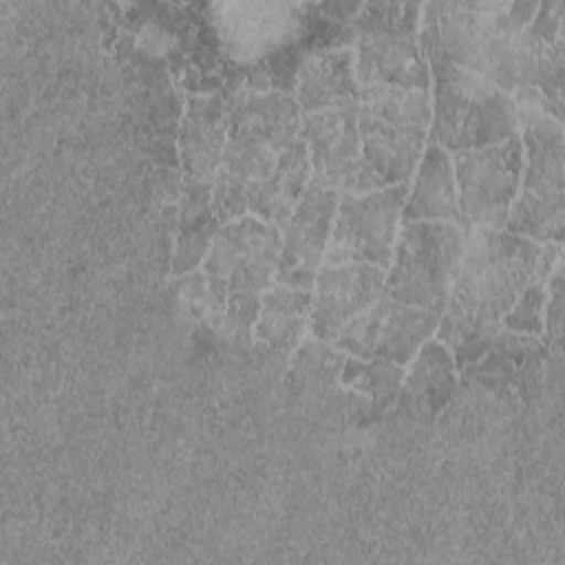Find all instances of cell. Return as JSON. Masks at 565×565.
Instances as JSON below:
<instances>
[{
  "instance_id": "cell-1",
  "label": "cell",
  "mask_w": 565,
  "mask_h": 565,
  "mask_svg": "<svg viewBox=\"0 0 565 565\" xmlns=\"http://www.w3.org/2000/svg\"><path fill=\"white\" fill-rule=\"evenodd\" d=\"M296 97L254 90L227 108V132L212 183V212L221 225L254 214L285 227L311 181Z\"/></svg>"
},
{
  "instance_id": "cell-2",
  "label": "cell",
  "mask_w": 565,
  "mask_h": 565,
  "mask_svg": "<svg viewBox=\"0 0 565 565\" xmlns=\"http://www.w3.org/2000/svg\"><path fill=\"white\" fill-rule=\"evenodd\" d=\"M459 274L437 322V338L457 353V364L494 344L503 318L536 280L541 243L497 227L466 230Z\"/></svg>"
},
{
  "instance_id": "cell-3",
  "label": "cell",
  "mask_w": 565,
  "mask_h": 565,
  "mask_svg": "<svg viewBox=\"0 0 565 565\" xmlns=\"http://www.w3.org/2000/svg\"><path fill=\"white\" fill-rule=\"evenodd\" d=\"M419 49L428 64L430 141L446 152H461L499 143L519 132L512 95L486 77L452 64L439 44L437 22L428 4L422 7Z\"/></svg>"
},
{
  "instance_id": "cell-4",
  "label": "cell",
  "mask_w": 565,
  "mask_h": 565,
  "mask_svg": "<svg viewBox=\"0 0 565 565\" xmlns=\"http://www.w3.org/2000/svg\"><path fill=\"white\" fill-rule=\"evenodd\" d=\"M282 232L254 214L221 225L203 258L210 318L236 340L249 342L260 298L274 285Z\"/></svg>"
},
{
  "instance_id": "cell-5",
  "label": "cell",
  "mask_w": 565,
  "mask_h": 565,
  "mask_svg": "<svg viewBox=\"0 0 565 565\" xmlns=\"http://www.w3.org/2000/svg\"><path fill=\"white\" fill-rule=\"evenodd\" d=\"M430 130V90L395 86L360 88L358 135L360 177L355 194L397 183L415 174Z\"/></svg>"
},
{
  "instance_id": "cell-6",
  "label": "cell",
  "mask_w": 565,
  "mask_h": 565,
  "mask_svg": "<svg viewBox=\"0 0 565 565\" xmlns=\"http://www.w3.org/2000/svg\"><path fill=\"white\" fill-rule=\"evenodd\" d=\"M422 7L413 2H369L360 7L353 18L360 88L382 84L430 90L428 64L419 49Z\"/></svg>"
},
{
  "instance_id": "cell-7",
  "label": "cell",
  "mask_w": 565,
  "mask_h": 565,
  "mask_svg": "<svg viewBox=\"0 0 565 565\" xmlns=\"http://www.w3.org/2000/svg\"><path fill=\"white\" fill-rule=\"evenodd\" d=\"M457 223H402L384 278V296L441 316L463 258Z\"/></svg>"
},
{
  "instance_id": "cell-8",
  "label": "cell",
  "mask_w": 565,
  "mask_h": 565,
  "mask_svg": "<svg viewBox=\"0 0 565 565\" xmlns=\"http://www.w3.org/2000/svg\"><path fill=\"white\" fill-rule=\"evenodd\" d=\"M523 170L521 192L505 218V232L536 243L561 245L565 225V137L563 124L541 115L523 126Z\"/></svg>"
},
{
  "instance_id": "cell-9",
  "label": "cell",
  "mask_w": 565,
  "mask_h": 565,
  "mask_svg": "<svg viewBox=\"0 0 565 565\" xmlns=\"http://www.w3.org/2000/svg\"><path fill=\"white\" fill-rule=\"evenodd\" d=\"M444 55L490 82L514 33L525 29L534 2H428Z\"/></svg>"
},
{
  "instance_id": "cell-10",
  "label": "cell",
  "mask_w": 565,
  "mask_h": 565,
  "mask_svg": "<svg viewBox=\"0 0 565 565\" xmlns=\"http://www.w3.org/2000/svg\"><path fill=\"white\" fill-rule=\"evenodd\" d=\"M452 170L457 183L459 227L503 230L521 183V135L516 132L486 148L455 152Z\"/></svg>"
},
{
  "instance_id": "cell-11",
  "label": "cell",
  "mask_w": 565,
  "mask_h": 565,
  "mask_svg": "<svg viewBox=\"0 0 565 565\" xmlns=\"http://www.w3.org/2000/svg\"><path fill=\"white\" fill-rule=\"evenodd\" d=\"M408 183L342 192L322 263H369L388 269Z\"/></svg>"
},
{
  "instance_id": "cell-12",
  "label": "cell",
  "mask_w": 565,
  "mask_h": 565,
  "mask_svg": "<svg viewBox=\"0 0 565 565\" xmlns=\"http://www.w3.org/2000/svg\"><path fill=\"white\" fill-rule=\"evenodd\" d=\"M439 316L380 296L369 309L351 318L331 342L358 360H380L406 366L419 347L437 331Z\"/></svg>"
},
{
  "instance_id": "cell-13",
  "label": "cell",
  "mask_w": 565,
  "mask_h": 565,
  "mask_svg": "<svg viewBox=\"0 0 565 565\" xmlns=\"http://www.w3.org/2000/svg\"><path fill=\"white\" fill-rule=\"evenodd\" d=\"M338 201V190L309 181L282 227V247L274 278L276 285L311 291L327 254Z\"/></svg>"
},
{
  "instance_id": "cell-14",
  "label": "cell",
  "mask_w": 565,
  "mask_h": 565,
  "mask_svg": "<svg viewBox=\"0 0 565 565\" xmlns=\"http://www.w3.org/2000/svg\"><path fill=\"white\" fill-rule=\"evenodd\" d=\"M360 102L300 117V137L311 163V181L342 192H353L362 150L358 135Z\"/></svg>"
},
{
  "instance_id": "cell-15",
  "label": "cell",
  "mask_w": 565,
  "mask_h": 565,
  "mask_svg": "<svg viewBox=\"0 0 565 565\" xmlns=\"http://www.w3.org/2000/svg\"><path fill=\"white\" fill-rule=\"evenodd\" d=\"M386 269L369 263H322L311 287L309 335L333 342L338 331L384 294Z\"/></svg>"
},
{
  "instance_id": "cell-16",
  "label": "cell",
  "mask_w": 565,
  "mask_h": 565,
  "mask_svg": "<svg viewBox=\"0 0 565 565\" xmlns=\"http://www.w3.org/2000/svg\"><path fill=\"white\" fill-rule=\"evenodd\" d=\"M305 9L309 4L291 2H221L212 7L225 46L241 60H252L291 40Z\"/></svg>"
},
{
  "instance_id": "cell-17",
  "label": "cell",
  "mask_w": 565,
  "mask_h": 565,
  "mask_svg": "<svg viewBox=\"0 0 565 565\" xmlns=\"http://www.w3.org/2000/svg\"><path fill=\"white\" fill-rule=\"evenodd\" d=\"M311 291L287 285H271L263 298L256 324L252 329L258 353L267 362L285 366V362L300 347L305 331H309Z\"/></svg>"
},
{
  "instance_id": "cell-18",
  "label": "cell",
  "mask_w": 565,
  "mask_h": 565,
  "mask_svg": "<svg viewBox=\"0 0 565 565\" xmlns=\"http://www.w3.org/2000/svg\"><path fill=\"white\" fill-rule=\"evenodd\" d=\"M360 102L355 53L351 46H333L311 53L296 82V104L302 115Z\"/></svg>"
},
{
  "instance_id": "cell-19",
  "label": "cell",
  "mask_w": 565,
  "mask_h": 565,
  "mask_svg": "<svg viewBox=\"0 0 565 565\" xmlns=\"http://www.w3.org/2000/svg\"><path fill=\"white\" fill-rule=\"evenodd\" d=\"M411 221H457V183L452 157L433 141L422 152L413 185L402 207V223Z\"/></svg>"
},
{
  "instance_id": "cell-20",
  "label": "cell",
  "mask_w": 565,
  "mask_h": 565,
  "mask_svg": "<svg viewBox=\"0 0 565 565\" xmlns=\"http://www.w3.org/2000/svg\"><path fill=\"white\" fill-rule=\"evenodd\" d=\"M227 132V110L218 97H194L181 130L183 166L190 181L214 183Z\"/></svg>"
},
{
  "instance_id": "cell-21",
  "label": "cell",
  "mask_w": 565,
  "mask_h": 565,
  "mask_svg": "<svg viewBox=\"0 0 565 565\" xmlns=\"http://www.w3.org/2000/svg\"><path fill=\"white\" fill-rule=\"evenodd\" d=\"M402 380L404 397L422 415H433L457 386L455 360L441 340H426Z\"/></svg>"
},
{
  "instance_id": "cell-22",
  "label": "cell",
  "mask_w": 565,
  "mask_h": 565,
  "mask_svg": "<svg viewBox=\"0 0 565 565\" xmlns=\"http://www.w3.org/2000/svg\"><path fill=\"white\" fill-rule=\"evenodd\" d=\"M344 366L342 351H333L329 342L316 338L302 340L294 351L289 382L294 388H324L331 386Z\"/></svg>"
},
{
  "instance_id": "cell-23",
  "label": "cell",
  "mask_w": 565,
  "mask_h": 565,
  "mask_svg": "<svg viewBox=\"0 0 565 565\" xmlns=\"http://www.w3.org/2000/svg\"><path fill=\"white\" fill-rule=\"evenodd\" d=\"M402 380H404L402 366L391 362L351 358V360H344V366H342V382L369 395L373 406H388L395 399L402 386Z\"/></svg>"
},
{
  "instance_id": "cell-24",
  "label": "cell",
  "mask_w": 565,
  "mask_h": 565,
  "mask_svg": "<svg viewBox=\"0 0 565 565\" xmlns=\"http://www.w3.org/2000/svg\"><path fill=\"white\" fill-rule=\"evenodd\" d=\"M547 294L545 282L532 280L527 289L521 294V298L514 302V307L503 318V327L519 333H541L543 331V307H545Z\"/></svg>"
},
{
  "instance_id": "cell-25",
  "label": "cell",
  "mask_w": 565,
  "mask_h": 565,
  "mask_svg": "<svg viewBox=\"0 0 565 565\" xmlns=\"http://www.w3.org/2000/svg\"><path fill=\"white\" fill-rule=\"evenodd\" d=\"M547 294H552V302H547V309H545V318H547V331L554 335V338H558L561 335V322H563V294H561V271H556V276H554V280H552V287H550V291Z\"/></svg>"
}]
</instances>
